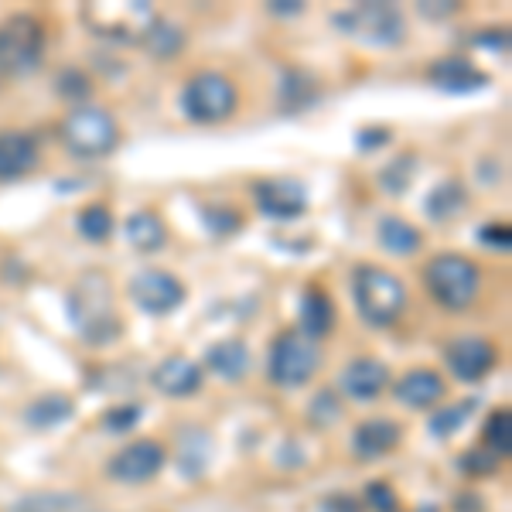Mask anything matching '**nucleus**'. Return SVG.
<instances>
[{"label": "nucleus", "instance_id": "nucleus-1", "mask_svg": "<svg viewBox=\"0 0 512 512\" xmlns=\"http://www.w3.org/2000/svg\"><path fill=\"white\" fill-rule=\"evenodd\" d=\"M69 321L79 332V338L93 349L120 342L123 335V318L117 315V304H113V287L99 270L93 274H82L76 284L69 287Z\"/></svg>", "mask_w": 512, "mask_h": 512}, {"label": "nucleus", "instance_id": "nucleus-2", "mask_svg": "<svg viewBox=\"0 0 512 512\" xmlns=\"http://www.w3.org/2000/svg\"><path fill=\"white\" fill-rule=\"evenodd\" d=\"M427 294L448 315H465L478 304L482 294V267L465 253H437L420 270Z\"/></svg>", "mask_w": 512, "mask_h": 512}, {"label": "nucleus", "instance_id": "nucleus-3", "mask_svg": "<svg viewBox=\"0 0 512 512\" xmlns=\"http://www.w3.org/2000/svg\"><path fill=\"white\" fill-rule=\"evenodd\" d=\"M352 301L369 328H393L407 311V284L379 263H355Z\"/></svg>", "mask_w": 512, "mask_h": 512}, {"label": "nucleus", "instance_id": "nucleus-4", "mask_svg": "<svg viewBox=\"0 0 512 512\" xmlns=\"http://www.w3.org/2000/svg\"><path fill=\"white\" fill-rule=\"evenodd\" d=\"M62 147L79 161H99L110 158L120 144V123L106 106L86 103L69 110L59 123Z\"/></svg>", "mask_w": 512, "mask_h": 512}, {"label": "nucleus", "instance_id": "nucleus-5", "mask_svg": "<svg viewBox=\"0 0 512 512\" xmlns=\"http://www.w3.org/2000/svg\"><path fill=\"white\" fill-rule=\"evenodd\" d=\"M178 106L185 113L188 123H198V127H216V123H226L236 117L239 110V86L233 76L216 69H202L195 72L192 79L181 86Z\"/></svg>", "mask_w": 512, "mask_h": 512}, {"label": "nucleus", "instance_id": "nucleus-6", "mask_svg": "<svg viewBox=\"0 0 512 512\" xmlns=\"http://www.w3.org/2000/svg\"><path fill=\"white\" fill-rule=\"evenodd\" d=\"M332 28L338 35L369 48H400L407 41V18H403V11L396 4H383V0L352 4L345 11L332 14Z\"/></svg>", "mask_w": 512, "mask_h": 512}, {"label": "nucleus", "instance_id": "nucleus-7", "mask_svg": "<svg viewBox=\"0 0 512 512\" xmlns=\"http://www.w3.org/2000/svg\"><path fill=\"white\" fill-rule=\"evenodd\" d=\"M318 373H321L318 342L304 338L297 328L280 332L274 342H270L267 379L277 386V390H301V386H308Z\"/></svg>", "mask_w": 512, "mask_h": 512}, {"label": "nucleus", "instance_id": "nucleus-8", "mask_svg": "<svg viewBox=\"0 0 512 512\" xmlns=\"http://www.w3.org/2000/svg\"><path fill=\"white\" fill-rule=\"evenodd\" d=\"M45 62V24L35 14L0 21V76H31Z\"/></svg>", "mask_w": 512, "mask_h": 512}, {"label": "nucleus", "instance_id": "nucleus-9", "mask_svg": "<svg viewBox=\"0 0 512 512\" xmlns=\"http://www.w3.org/2000/svg\"><path fill=\"white\" fill-rule=\"evenodd\" d=\"M127 294H130V301H134L137 311H144V315H151V318H168V315H175L181 304H185L188 287L181 284V277L171 274V270L144 267L130 277Z\"/></svg>", "mask_w": 512, "mask_h": 512}, {"label": "nucleus", "instance_id": "nucleus-10", "mask_svg": "<svg viewBox=\"0 0 512 512\" xmlns=\"http://www.w3.org/2000/svg\"><path fill=\"white\" fill-rule=\"evenodd\" d=\"M168 465V448L158 437H137L106 461V475L120 485H147Z\"/></svg>", "mask_w": 512, "mask_h": 512}, {"label": "nucleus", "instance_id": "nucleus-11", "mask_svg": "<svg viewBox=\"0 0 512 512\" xmlns=\"http://www.w3.org/2000/svg\"><path fill=\"white\" fill-rule=\"evenodd\" d=\"M250 192H253L256 209L274 222H294V219L308 216V209H311L308 185L291 175L260 178V181H253Z\"/></svg>", "mask_w": 512, "mask_h": 512}, {"label": "nucleus", "instance_id": "nucleus-12", "mask_svg": "<svg viewBox=\"0 0 512 512\" xmlns=\"http://www.w3.org/2000/svg\"><path fill=\"white\" fill-rule=\"evenodd\" d=\"M82 18H86V24L93 28V35L127 45V41H140V35L147 31V24L158 18V14H154L147 4L127 0V4H117V7H113V4L86 7V11H82Z\"/></svg>", "mask_w": 512, "mask_h": 512}, {"label": "nucleus", "instance_id": "nucleus-13", "mask_svg": "<svg viewBox=\"0 0 512 512\" xmlns=\"http://www.w3.org/2000/svg\"><path fill=\"white\" fill-rule=\"evenodd\" d=\"M444 366L461 383H482L499 366V349L485 335H461L444 345Z\"/></svg>", "mask_w": 512, "mask_h": 512}, {"label": "nucleus", "instance_id": "nucleus-14", "mask_svg": "<svg viewBox=\"0 0 512 512\" xmlns=\"http://www.w3.org/2000/svg\"><path fill=\"white\" fill-rule=\"evenodd\" d=\"M393 376L386 369V362H379L376 355H355L345 362V369L338 373L335 393H342L352 403H376L379 396L390 390Z\"/></svg>", "mask_w": 512, "mask_h": 512}, {"label": "nucleus", "instance_id": "nucleus-15", "mask_svg": "<svg viewBox=\"0 0 512 512\" xmlns=\"http://www.w3.org/2000/svg\"><path fill=\"white\" fill-rule=\"evenodd\" d=\"M151 386L161 396H171V400H188V396L202 393L205 369L188 355H168L151 369Z\"/></svg>", "mask_w": 512, "mask_h": 512}, {"label": "nucleus", "instance_id": "nucleus-16", "mask_svg": "<svg viewBox=\"0 0 512 512\" xmlns=\"http://www.w3.org/2000/svg\"><path fill=\"white\" fill-rule=\"evenodd\" d=\"M390 393L396 403H403V407H410V410H431L448 396V379L437 373V369L417 366V369H410V373H403L400 379H393Z\"/></svg>", "mask_w": 512, "mask_h": 512}, {"label": "nucleus", "instance_id": "nucleus-17", "mask_svg": "<svg viewBox=\"0 0 512 512\" xmlns=\"http://www.w3.org/2000/svg\"><path fill=\"white\" fill-rule=\"evenodd\" d=\"M41 151L38 140L28 130H0V185L28 178L31 171H38Z\"/></svg>", "mask_w": 512, "mask_h": 512}, {"label": "nucleus", "instance_id": "nucleus-18", "mask_svg": "<svg viewBox=\"0 0 512 512\" xmlns=\"http://www.w3.org/2000/svg\"><path fill=\"white\" fill-rule=\"evenodd\" d=\"M427 79L434 82L441 93H478L489 86V72H482L472 59L465 55H444L427 65Z\"/></svg>", "mask_w": 512, "mask_h": 512}, {"label": "nucleus", "instance_id": "nucleus-19", "mask_svg": "<svg viewBox=\"0 0 512 512\" xmlns=\"http://www.w3.org/2000/svg\"><path fill=\"white\" fill-rule=\"evenodd\" d=\"M403 441V427L390 417H369L362 424H355L352 431V454L362 461H376L386 458L390 451L400 448Z\"/></svg>", "mask_w": 512, "mask_h": 512}, {"label": "nucleus", "instance_id": "nucleus-20", "mask_svg": "<svg viewBox=\"0 0 512 512\" xmlns=\"http://www.w3.org/2000/svg\"><path fill=\"white\" fill-rule=\"evenodd\" d=\"M250 366H253L250 345L236 335L219 338V342H212L209 349H205V366L202 369L216 373L219 379H226V383H239V379H246Z\"/></svg>", "mask_w": 512, "mask_h": 512}, {"label": "nucleus", "instance_id": "nucleus-21", "mask_svg": "<svg viewBox=\"0 0 512 512\" xmlns=\"http://www.w3.org/2000/svg\"><path fill=\"white\" fill-rule=\"evenodd\" d=\"M335 325H338V311H335L332 297L321 291V287H304L301 328H297V332H301L304 338H311V342H325Z\"/></svg>", "mask_w": 512, "mask_h": 512}, {"label": "nucleus", "instance_id": "nucleus-22", "mask_svg": "<svg viewBox=\"0 0 512 512\" xmlns=\"http://www.w3.org/2000/svg\"><path fill=\"white\" fill-rule=\"evenodd\" d=\"M188 45V35L178 21H168V18H154L147 24V31L140 35V48L151 55L154 62H171L185 52Z\"/></svg>", "mask_w": 512, "mask_h": 512}, {"label": "nucleus", "instance_id": "nucleus-23", "mask_svg": "<svg viewBox=\"0 0 512 512\" xmlns=\"http://www.w3.org/2000/svg\"><path fill=\"white\" fill-rule=\"evenodd\" d=\"M76 417V403L65 393H41L38 400H31L24 407V424L31 431H52V427H62Z\"/></svg>", "mask_w": 512, "mask_h": 512}, {"label": "nucleus", "instance_id": "nucleus-24", "mask_svg": "<svg viewBox=\"0 0 512 512\" xmlns=\"http://www.w3.org/2000/svg\"><path fill=\"white\" fill-rule=\"evenodd\" d=\"M123 236H127V243L134 246L137 253H158L164 250V243H168V226H164V219L158 212L140 209L123 222Z\"/></svg>", "mask_w": 512, "mask_h": 512}, {"label": "nucleus", "instance_id": "nucleus-25", "mask_svg": "<svg viewBox=\"0 0 512 512\" xmlns=\"http://www.w3.org/2000/svg\"><path fill=\"white\" fill-rule=\"evenodd\" d=\"M376 239L390 256H414L424 250V233L407 222L403 216H383L379 219V229H376Z\"/></svg>", "mask_w": 512, "mask_h": 512}, {"label": "nucleus", "instance_id": "nucleus-26", "mask_svg": "<svg viewBox=\"0 0 512 512\" xmlns=\"http://www.w3.org/2000/svg\"><path fill=\"white\" fill-rule=\"evenodd\" d=\"M315 99H318V82H315L311 72L294 69V65H287V69L280 72V82H277L280 110L297 113V110H304V106L315 103Z\"/></svg>", "mask_w": 512, "mask_h": 512}, {"label": "nucleus", "instance_id": "nucleus-27", "mask_svg": "<svg viewBox=\"0 0 512 512\" xmlns=\"http://www.w3.org/2000/svg\"><path fill=\"white\" fill-rule=\"evenodd\" d=\"M468 205V188L458 178H448L444 185H437L431 195L424 198V212L434 222H451L461 209Z\"/></svg>", "mask_w": 512, "mask_h": 512}, {"label": "nucleus", "instance_id": "nucleus-28", "mask_svg": "<svg viewBox=\"0 0 512 512\" xmlns=\"http://www.w3.org/2000/svg\"><path fill=\"white\" fill-rule=\"evenodd\" d=\"M209 458H212V441L205 431H188V437L178 441V468L185 478H202Z\"/></svg>", "mask_w": 512, "mask_h": 512}, {"label": "nucleus", "instance_id": "nucleus-29", "mask_svg": "<svg viewBox=\"0 0 512 512\" xmlns=\"http://www.w3.org/2000/svg\"><path fill=\"white\" fill-rule=\"evenodd\" d=\"M76 229H79V236L86 239V243H106V239L113 236V229H117V219H113L110 205L89 202V205H82V209H79Z\"/></svg>", "mask_w": 512, "mask_h": 512}, {"label": "nucleus", "instance_id": "nucleus-30", "mask_svg": "<svg viewBox=\"0 0 512 512\" xmlns=\"http://www.w3.org/2000/svg\"><path fill=\"white\" fill-rule=\"evenodd\" d=\"M478 410V400L472 396V400H461V403H451V407H441L434 410L431 420H427V431H431L437 441H444V437L458 434L461 427L468 424V417H472Z\"/></svg>", "mask_w": 512, "mask_h": 512}, {"label": "nucleus", "instance_id": "nucleus-31", "mask_svg": "<svg viewBox=\"0 0 512 512\" xmlns=\"http://www.w3.org/2000/svg\"><path fill=\"white\" fill-rule=\"evenodd\" d=\"M482 448L492 451V454H499V458H509V451H512V410L509 407L492 410L489 420H485Z\"/></svg>", "mask_w": 512, "mask_h": 512}, {"label": "nucleus", "instance_id": "nucleus-32", "mask_svg": "<svg viewBox=\"0 0 512 512\" xmlns=\"http://www.w3.org/2000/svg\"><path fill=\"white\" fill-rule=\"evenodd\" d=\"M345 407H342V396H338L335 390H318L315 396H311L308 403V424L315 427V431H328V427H335L338 420H342Z\"/></svg>", "mask_w": 512, "mask_h": 512}, {"label": "nucleus", "instance_id": "nucleus-33", "mask_svg": "<svg viewBox=\"0 0 512 512\" xmlns=\"http://www.w3.org/2000/svg\"><path fill=\"white\" fill-rule=\"evenodd\" d=\"M414 175H417V154L403 151L379 171V185H383V192H390V195H403L410 188V181H414Z\"/></svg>", "mask_w": 512, "mask_h": 512}, {"label": "nucleus", "instance_id": "nucleus-34", "mask_svg": "<svg viewBox=\"0 0 512 512\" xmlns=\"http://www.w3.org/2000/svg\"><path fill=\"white\" fill-rule=\"evenodd\" d=\"M55 93L76 106H86L89 96H93V79H89V72L72 69L69 65V69H62L59 76H55Z\"/></svg>", "mask_w": 512, "mask_h": 512}, {"label": "nucleus", "instance_id": "nucleus-35", "mask_svg": "<svg viewBox=\"0 0 512 512\" xmlns=\"http://www.w3.org/2000/svg\"><path fill=\"white\" fill-rule=\"evenodd\" d=\"M202 222L212 236H236L243 229V216L233 209V205H202Z\"/></svg>", "mask_w": 512, "mask_h": 512}, {"label": "nucleus", "instance_id": "nucleus-36", "mask_svg": "<svg viewBox=\"0 0 512 512\" xmlns=\"http://www.w3.org/2000/svg\"><path fill=\"white\" fill-rule=\"evenodd\" d=\"M499 465H502L499 454L485 451L482 444L472 448V451H465L458 458V472L461 475H472V478H489V475H495V468H499Z\"/></svg>", "mask_w": 512, "mask_h": 512}, {"label": "nucleus", "instance_id": "nucleus-37", "mask_svg": "<svg viewBox=\"0 0 512 512\" xmlns=\"http://www.w3.org/2000/svg\"><path fill=\"white\" fill-rule=\"evenodd\" d=\"M140 417H144V407H140V403H120V407H113L103 414V431L127 434L140 424Z\"/></svg>", "mask_w": 512, "mask_h": 512}, {"label": "nucleus", "instance_id": "nucleus-38", "mask_svg": "<svg viewBox=\"0 0 512 512\" xmlns=\"http://www.w3.org/2000/svg\"><path fill=\"white\" fill-rule=\"evenodd\" d=\"M362 506H369L373 512H400V495L390 482H369L362 492Z\"/></svg>", "mask_w": 512, "mask_h": 512}, {"label": "nucleus", "instance_id": "nucleus-39", "mask_svg": "<svg viewBox=\"0 0 512 512\" xmlns=\"http://www.w3.org/2000/svg\"><path fill=\"white\" fill-rule=\"evenodd\" d=\"M478 243L485 250H495V253H509L512 250V226L509 222H485L478 229Z\"/></svg>", "mask_w": 512, "mask_h": 512}, {"label": "nucleus", "instance_id": "nucleus-40", "mask_svg": "<svg viewBox=\"0 0 512 512\" xmlns=\"http://www.w3.org/2000/svg\"><path fill=\"white\" fill-rule=\"evenodd\" d=\"M321 512H362V499L349 492H332L321 502Z\"/></svg>", "mask_w": 512, "mask_h": 512}, {"label": "nucleus", "instance_id": "nucleus-41", "mask_svg": "<svg viewBox=\"0 0 512 512\" xmlns=\"http://www.w3.org/2000/svg\"><path fill=\"white\" fill-rule=\"evenodd\" d=\"M417 11L424 14L427 21H448L451 14L461 11V4H441V0H424V4H417Z\"/></svg>", "mask_w": 512, "mask_h": 512}, {"label": "nucleus", "instance_id": "nucleus-42", "mask_svg": "<svg viewBox=\"0 0 512 512\" xmlns=\"http://www.w3.org/2000/svg\"><path fill=\"white\" fill-rule=\"evenodd\" d=\"M475 45H485V48H492V52L506 55L509 52V31L506 28H489V31H482V35H475Z\"/></svg>", "mask_w": 512, "mask_h": 512}, {"label": "nucleus", "instance_id": "nucleus-43", "mask_svg": "<svg viewBox=\"0 0 512 512\" xmlns=\"http://www.w3.org/2000/svg\"><path fill=\"white\" fill-rule=\"evenodd\" d=\"M386 140H393V130L366 127V130H359V151H376V147H383Z\"/></svg>", "mask_w": 512, "mask_h": 512}, {"label": "nucleus", "instance_id": "nucleus-44", "mask_svg": "<svg viewBox=\"0 0 512 512\" xmlns=\"http://www.w3.org/2000/svg\"><path fill=\"white\" fill-rule=\"evenodd\" d=\"M267 11L277 18H297V14H304V4L301 0H274V4H267Z\"/></svg>", "mask_w": 512, "mask_h": 512}, {"label": "nucleus", "instance_id": "nucleus-45", "mask_svg": "<svg viewBox=\"0 0 512 512\" xmlns=\"http://www.w3.org/2000/svg\"><path fill=\"white\" fill-rule=\"evenodd\" d=\"M454 512H485V506L475 492H461L458 499H454Z\"/></svg>", "mask_w": 512, "mask_h": 512}]
</instances>
